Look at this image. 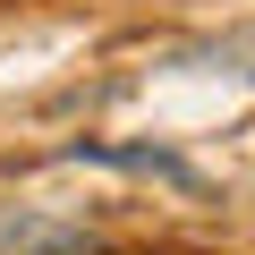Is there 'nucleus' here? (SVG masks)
Wrapping results in <instances>:
<instances>
[{"mask_svg": "<svg viewBox=\"0 0 255 255\" xmlns=\"http://www.w3.org/2000/svg\"><path fill=\"white\" fill-rule=\"evenodd\" d=\"M0 255H94V230L17 204V213H0Z\"/></svg>", "mask_w": 255, "mask_h": 255, "instance_id": "nucleus-1", "label": "nucleus"}, {"mask_svg": "<svg viewBox=\"0 0 255 255\" xmlns=\"http://www.w3.org/2000/svg\"><path fill=\"white\" fill-rule=\"evenodd\" d=\"M77 162H111V170H145V179H170V187H204L179 153H162V145H77Z\"/></svg>", "mask_w": 255, "mask_h": 255, "instance_id": "nucleus-2", "label": "nucleus"}]
</instances>
